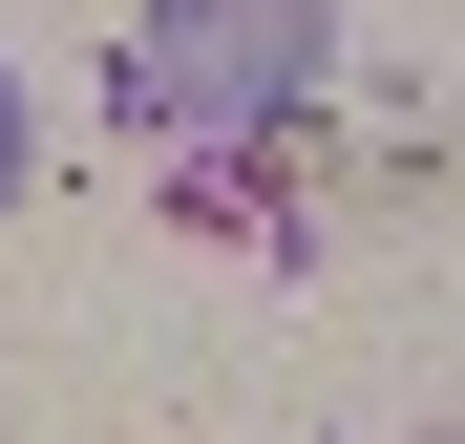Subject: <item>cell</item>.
<instances>
[{"label":"cell","mask_w":465,"mask_h":444,"mask_svg":"<svg viewBox=\"0 0 465 444\" xmlns=\"http://www.w3.org/2000/svg\"><path fill=\"white\" fill-rule=\"evenodd\" d=\"M22 170H43V127H22V85H0V212H22Z\"/></svg>","instance_id":"2"},{"label":"cell","mask_w":465,"mask_h":444,"mask_svg":"<svg viewBox=\"0 0 465 444\" xmlns=\"http://www.w3.org/2000/svg\"><path fill=\"white\" fill-rule=\"evenodd\" d=\"M318 64H339V0H148L127 22V127H275V106H318Z\"/></svg>","instance_id":"1"}]
</instances>
